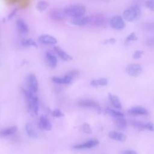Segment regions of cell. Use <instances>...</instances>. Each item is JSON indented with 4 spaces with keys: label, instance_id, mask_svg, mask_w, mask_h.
<instances>
[{
    "label": "cell",
    "instance_id": "cell-37",
    "mask_svg": "<svg viewBox=\"0 0 154 154\" xmlns=\"http://www.w3.org/2000/svg\"><path fill=\"white\" fill-rule=\"evenodd\" d=\"M116 42V40L114 39V38H109L108 40H106L103 42V43L105 44H114Z\"/></svg>",
    "mask_w": 154,
    "mask_h": 154
},
{
    "label": "cell",
    "instance_id": "cell-34",
    "mask_svg": "<svg viewBox=\"0 0 154 154\" xmlns=\"http://www.w3.org/2000/svg\"><path fill=\"white\" fill-rule=\"evenodd\" d=\"M63 79H64V84H69L72 82L73 78L67 74V75H66L65 76L63 77Z\"/></svg>",
    "mask_w": 154,
    "mask_h": 154
},
{
    "label": "cell",
    "instance_id": "cell-28",
    "mask_svg": "<svg viewBox=\"0 0 154 154\" xmlns=\"http://www.w3.org/2000/svg\"><path fill=\"white\" fill-rule=\"evenodd\" d=\"M81 129H82V132L85 134H91L92 133V129H91L90 125H88L87 123H85L82 125V126L81 127Z\"/></svg>",
    "mask_w": 154,
    "mask_h": 154
},
{
    "label": "cell",
    "instance_id": "cell-13",
    "mask_svg": "<svg viewBox=\"0 0 154 154\" xmlns=\"http://www.w3.org/2000/svg\"><path fill=\"white\" fill-rule=\"evenodd\" d=\"M114 123L117 128L120 130H124L127 127V121L124 116L114 117Z\"/></svg>",
    "mask_w": 154,
    "mask_h": 154
},
{
    "label": "cell",
    "instance_id": "cell-30",
    "mask_svg": "<svg viewBox=\"0 0 154 154\" xmlns=\"http://www.w3.org/2000/svg\"><path fill=\"white\" fill-rule=\"evenodd\" d=\"M138 38L137 36L136 35V34L134 32H132L131 34H130L126 39V42H131V41H135L137 40Z\"/></svg>",
    "mask_w": 154,
    "mask_h": 154
},
{
    "label": "cell",
    "instance_id": "cell-18",
    "mask_svg": "<svg viewBox=\"0 0 154 154\" xmlns=\"http://www.w3.org/2000/svg\"><path fill=\"white\" fill-rule=\"evenodd\" d=\"M108 98H109V100L111 103L115 108L122 109V103H121L119 97L117 96L114 95L111 93H108Z\"/></svg>",
    "mask_w": 154,
    "mask_h": 154
},
{
    "label": "cell",
    "instance_id": "cell-6",
    "mask_svg": "<svg viewBox=\"0 0 154 154\" xmlns=\"http://www.w3.org/2000/svg\"><path fill=\"white\" fill-rule=\"evenodd\" d=\"M78 105L82 107L94 108L99 112H100L101 111V108L100 105L96 102L93 100H90V99L82 100L78 102Z\"/></svg>",
    "mask_w": 154,
    "mask_h": 154
},
{
    "label": "cell",
    "instance_id": "cell-32",
    "mask_svg": "<svg viewBox=\"0 0 154 154\" xmlns=\"http://www.w3.org/2000/svg\"><path fill=\"white\" fill-rule=\"evenodd\" d=\"M143 54H144V52L141 50L136 51L133 54V58L134 59H139L142 57Z\"/></svg>",
    "mask_w": 154,
    "mask_h": 154
},
{
    "label": "cell",
    "instance_id": "cell-31",
    "mask_svg": "<svg viewBox=\"0 0 154 154\" xmlns=\"http://www.w3.org/2000/svg\"><path fill=\"white\" fill-rule=\"evenodd\" d=\"M146 5L150 10L154 11V0H147Z\"/></svg>",
    "mask_w": 154,
    "mask_h": 154
},
{
    "label": "cell",
    "instance_id": "cell-11",
    "mask_svg": "<svg viewBox=\"0 0 154 154\" xmlns=\"http://www.w3.org/2000/svg\"><path fill=\"white\" fill-rule=\"evenodd\" d=\"M39 41L46 45H55L57 43L56 38L50 35H42L38 37Z\"/></svg>",
    "mask_w": 154,
    "mask_h": 154
},
{
    "label": "cell",
    "instance_id": "cell-1",
    "mask_svg": "<svg viewBox=\"0 0 154 154\" xmlns=\"http://www.w3.org/2000/svg\"><path fill=\"white\" fill-rule=\"evenodd\" d=\"M23 92L27 99L28 109L34 114L37 115L39 110L38 97L29 90H26L23 89Z\"/></svg>",
    "mask_w": 154,
    "mask_h": 154
},
{
    "label": "cell",
    "instance_id": "cell-36",
    "mask_svg": "<svg viewBox=\"0 0 154 154\" xmlns=\"http://www.w3.org/2000/svg\"><path fill=\"white\" fill-rule=\"evenodd\" d=\"M146 45L149 47H154V37L148 39L146 41Z\"/></svg>",
    "mask_w": 154,
    "mask_h": 154
},
{
    "label": "cell",
    "instance_id": "cell-24",
    "mask_svg": "<svg viewBox=\"0 0 154 154\" xmlns=\"http://www.w3.org/2000/svg\"><path fill=\"white\" fill-rule=\"evenodd\" d=\"M130 124L134 128L139 129V130H143L145 129V123H143L140 121L135 120H131Z\"/></svg>",
    "mask_w": 154,
    "mask_h": 154
},
{
    "label": "cell",
    "instance_id": "cell-16",
    "mask_svg": "<svg viewBox=\"0 0 154 154\" xmlns=\"http://www.w3.org/2000/svg\"><path fill=\"white\" fill-rule=\"evenodd\" d=\"M46 59L47 64L49 67L54 69L56 67L57 64V59L55 55L50 52H47L46 54Z\"/></svg>",
    "mask_w": 154,
    "mask_h": 154
},
{
    "label": "cell",
    "instance_id": "cell-10",
    "mask_svg": "<svg viewBox=\"0 0 154 154\" xmlns=\"http://www.w3.org/2000/svg\"><path fill=\"white\" fill-rule=\"evenodd\" d=\"M38 126L42 129L50 131L52 129V125L51 122L48 119V118L46 116H42L39 119Z\"/></svg>",
    "mask_w": 154,
    "mask_h": 154
},
{
    "label": "cell",
    "instance_id": "cell-33",
    "mask_svg": "<svg viewBox=\"0 0 154 154\" xmlns=\"http://www.w3.org/2000/svg\"><path fill=\"white\" fill-rule=\"evenodd\" d=\"M51 80L57 84H64V79L63 78H60L57 76H53L51 78Z\"/></svg>",
    "mask_w": 154,
    "mask_h": 154
},
{
    "label": "cell",
    "instance_id": "cell-26",
    "mask_svg": "<svg viewBox=\"0 0 154 154\" xmlns=\"http://www.w3.org/2000/svg\"><path fill=\"white\" fill-rule=\"evenodd\" d=\"M105 112L109 115V116H111L112 117H119V116H124V114L118 111H116L115 109H111V108H106L105 109Z\"/></svg>",
    "mask_w": 154,
    "mask_h": 154
},
{
    "label": "cell",
    "instance_id": "cell-21",
    "mask_svg": "<svg viewBox=\"0 0 154 154\" xmlns=\"http://www.w3.org/2000/svg\"><path fill=\"white\" fill-rule=\"evenodd\" d=\"M17 131V127L16 126H13L5 128L0 131V136L6 137L14 134Z\"/></svg>",
    "mask_w": 154,
    "mask_h": 154
},
{
    "label": "cell",
    "instance_id": "cell-19",
    "mask_svg": "<svg viewBox=\"0 0 154 154\" xmlns=\"http://www.w3.org/2000/svg\"><path fill=\"white\" fill-rule=\"evenodd\" d=\"M108 136L110 138L119 141H125L126 140V136L125 134L116 131L109 132Z\"/></svg>",
    "mask_w": 154,
    "mask_h": 154
},
{
    "label": "cell",
    "instance_id": "cell-17",
    "mask_svg": "<svg viewBox=\"0 0 154 154\" xmlns=\"http://www.w3.org/2000/svg\"><path fill=\"white\" fill-rule=\"evenodd\" d=\"M54 49L55 52L57 54V55L63 60L64 61H70L72 60V57L69 55L67 53H66L65 51H64L63 49H61L58 46H54Z\"/></svg>",
    "mask_w": 154,
    "mask_h": 154
},
{
    "label": "cell",
    "instance_id": "cell-22",
    "mask_svg": "<svg viewBox=\"0 0 154 154\" xmlns=\"http://www.w3.org/2000/svg\"><path fill=\"white\" fill-rule=\"evenodd\" d=\"M108 81L106 78H101L98 79H93L90 82V85L93 87L105 86L108 84Z\"/></svg>",
    "mask_w": 154,
    "mask_h": 154
},
{
    "label": "cell",
    "instance_id": "cell-8",
    "mask_svg": "<svg viewBox=\"0 0 154 154\" xmlns=\"http://www.w3.org/2000/svg\"><path fill=\"white\" fill-rule=\"evenodd\" d=\"M28 87L30 91L36 93L38 89V84L36 76L34 74H30L28 78Z\"/></svg>",
    "mask_w": 154,
    "mask_h": 154
},
{
    "label": "cell",
    "instance_id": "cell-2",
    "mask_svg": "<svg viewBox=\"0 0 154 154\" xmlns=\"http://www.w3.org/2000/svg\"><path fill=\"white\" fill-rule=\"evenodd\" d=\"M123 18L128 22H132L138 19L141 16L140 8L137 5H132L126 8L123 13Z\"/></svg>",
    "mask_w": 154,
    "mask_h": 154
},
{
    "label": "cell",
    "instance_id": "cell-20",
    "mask_svg": "<svg viewBox=\"0 0 154 154\" xmlns=\"http://www.w3.org/2000/svg\"><path fill=\"white\" fill-rule=\"evenodd\" d=\"M65 13L61 10H54L50 12V17L55 20H60L64 18L65 17Z\"/></svg>",
    "mask_w": 154,
    "mask_h": 154
},
{
    "label": "cell",
    "instance_id": "cell-15",
    "mask_svg": "<svg viewBox=\"0 0 154 154\" xmlns=\"http://www.w3.org/2000/svg\"><path fill=\"white\" fill-rule=\"evenodd\" d=\"M16 26L18 31L21 34H27L29 31V28L26 23L20 19H19L16 21Z\"/></svg>",
    "mask_w": 154,
    "mask_h": 154
},
{
    "label": "cell",
    "instance_id": "cell-14",
    "mask_svg": "<svg viewBox=\"0 0 154 154\" xmlns=\"http://www.w3.org/2000/svg\"><path fill=\"white\" fill-rule=\"evenodd\" d=\"M90 17L88 16H81L73 18L71 20V23L77 26H83L89 23Z\"/></svg>",
    "mask_w": 154,
    "mask_h": 154
},
{
    "label": "cell",
    "instance_id": "cell-23",
    "mask_svg": "<svg viewBox=\"0 0 154 154\" xmlns=\"http://www.w3.org/2000/svg\"><path fill=\"white\" fill-rule=\"evenodd\" d=\"M25 130H26V132L29 138L35 139L38 137L37 133L35 132L34 129L32 128V126L29 123L26 124Z\"/></svg>",
    "mask_w": 154,
    "mask_h": 154
},
{
    "label": "cell",
    "instance_id": "cell-4",
    "mask_svg": "<svg viewBox=\"0 0 154 154\" xmlns=\"http://www.w3.org/2000/svg\"><path fill=\"white\" fill-rule=\"evenodd\" d=\"M125 70L129 76L137 77L141 74L143 68L138 64H131L126 66Z\"/></svg>",
    "mask_w": 154,
    "mask_h": 154
},
{
    "label": "cell",
    "instance_id": "cell-12",
    "mask_svg": "<svg viewBox=\"0 0 154 154\" xmlns=\"http://www.w3.org/2000/svg\"><path fill=\"white\" fill-rule=\"evenodd\" d=\"M128 112L132 115H146L148 114V111L145 108L140 106H134L130 108Z\"/></svg>",
    "mask_w": 154,
    "mask_h": 154
},
{
    "label": "cell",
    "instance_id": "cell-25",
    "mask_svg": "<svg viewBox=\"0 0 154 154\" xmlns=\"http://www.w3.org/2000/svg\"><path fill=\"white\" fill-rule=\"evenodd\" d=\"M22 45L25 47H37V43L32 38H25L22 41Z\"/></svg>",
    "mask_w": 154,
    "mask_h": 154
},
{
    "label": "cell",
    "instance_id": "cell-35",
    "mask_svg": "<svg viewBox=\"0 0 154 154\" xmlns=\"http://www.w3.org/2000/svg\"><path fill=\"white\" fill-rule=\"evenodd\" d=\"M145 129L149 130L150 131L154 132V125L152 122H148L145 123Z\"/></svg>",
    "mask_w": 154,
    "mask_h": 154
},
{
    "label": "cell",
    "instance_id": "cell-27",
    "mask_svg": "<svg viewBox=\"0 0 154 154\" xmlns=\"http://www.w3.org/2000/svg\"><path fill=\"white\" fill-rule=\"evenodd\" d=\"M48 6H49V4L46 1H42L38 2L37 4L36 8L39 11H43L48 7Z\"/></svg>",
    "mask_w": 154,
    "mask_h": 154
},
{
    "label": "cell",
    "instance_id": "cell-7",
    "mask_svg": "<svg viewBox=\"0 0 154 154\" xmlns=\"http://www.w3.org/2000/svg\"><path fill=\"white\" fill-rule=\"evenodd\" d=\"M99 143L97 140H90L85 143L78 144L73 146V149H90L95 147Z\"/></svg>",
    "mask_w": 154,
    "mask_h": 154
},
{
    "label": "cell",
    "instance_id": "cell-40",
    "mask_svg": "<svg viewBox=\"0 0 154 154\" xmlns=\"http://www.w3.org/2000/svg\"><path fill=\"white\" fill-rule=\"evenodd\" d=\"M17 9H14L13 11H12V13L10 14H9V16H8V19H10V18H11L15 14H16V11H17Z\"/></svg>",
    "mask_w": 154,
    "mask_h": 154
},
{
    "label": "cell",
    "instance_id": "cell-39",
    "mask_svg": "<svg viewBox=\"0 0 154 154\" xmlns=\"http://www.w3.org/2000/svg\"><path fill=\"white\" fill-rule=\"evenodd\" d=\"M78 74H79L78 71H77V70H72V71H70V72L68 73V75H70V76H72V78L74 77V76H76V75H78Z\"/></svg>",
    "mask_w": 154,
    "mask_h": 154
},
{
    "label": "cell",
    "instance_id": "cell-29",
    "mask_svg": "<svg viewBox=\"0 0 154 154\" xmlns=\"http://www.w3.org/2000/svg\"><path fill=\"white\" fill-rule=\"evenodd\" d=\"M51 114L55 117H61L64 116V114L63 112H61V111H60L59 109H54L52 111H50Z\"/></svg>",
    "mask_w": 154,
    "mask_h": 154
},
{
    "label": "cell",
    "instance_id": "cell-38",
    "mask_svg": "<svg viewBox=\"0 0 154 154\" xmlns=\"http://www.w3.org/2000/svg\"><path fill=\"white\" fill-rule=\"evenodd\" d=\"M121 154H137V152L132 150H127L123 151Z\"/></svg>",
    "mask_w": 154,
    "mask_h": 154
},
{
    "label": "cell",
    "instance_id": "cell-9",
    "mask_svg": "<svg viewBox=\"0 0 154 154\" xmlns=\"http://www.w3.org/2000/svg\"><path fill=\"white\" fill-rule=\"evenodd\" d=\"M90 17L89 23L94 26H100L103 25L105 22V17L102 14H93Z\"/></svg>",
    "mask_w": 154,
    "mask_h": 154
},
{
    "label": "cell",
    "instance_id": "cell-5",
    "mask_svg": "<svg viewBox=\"0 0 154 154\" xmlns=\"http://www.w3.org/2000/svg\"><path fill=\"white\" fill-rule=\"evenodd\" d=\"M111 26L116 30H121L125 26V23L122 17L120 16H115L111 19Z\"/></svg>",
    "mask_w": 154,
    "mask_h": 154
},
{
    "label": "cell",
    "instance_id": "cell-3",
    "mask_svg": "<svg viewBox=\"0 0 154 154\" xmlns=\"http://www.w3.org/2000/svg\"><path fill=\"white\" fill-rule=\"evenodd\" d=\"M64 12L66 15L75 18L82 16L86 12V8L81 5H74L65 8Z\"/></svg>",
    "mask_w": 154,
    "mask_h": 154
}]
</instances>
